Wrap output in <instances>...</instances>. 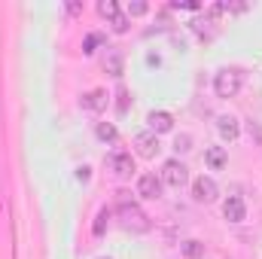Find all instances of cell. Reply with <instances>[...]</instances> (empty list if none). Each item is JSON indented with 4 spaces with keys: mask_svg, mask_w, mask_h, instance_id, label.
<instances>
[{
    "mask_svg": "<svg viewBox=\"0 0 262 259\" xmlns=\"http://www.w3.org/2000/svg\"><path fill=\"white\" fill-rule=\"evenodd\" d=\"M122 198H119V220H122V226L128 229V232H149V217L134 204V201H128V195L119 192Z\"/></svg>",
    "mask_w": 262,
    "mask_h": 259,
    "instance_id": "cell-1",
    "label": "cell"
},
{
    "mask_svg": "<svg viewBox=\"0 0 262 259\" xmlns=\"http://www.w3.org/2000/svg\"><path fill=\"white\" fill-rule=\"evenodd\" d=\"M213 92H216V98H235L238 92H241V73L238 70H232V67H226V70H220L216 73V79H213Z\"/></svg>",
    "mask_w": 262,
    "mask_h": 259,
    "instance_id": "cell-2",
    "label": "cell"
},
{
    "mask_svg": "<svg viewBox=\"0 0 262 259\" xmlns=\"http://www.w3.org/2000/svg\"><path fill=\"white\" fill-rule=\"evenodd\" d=\"M186 180H189V168H186L180 159H168V162H165V168H162V183H168V186L180 189Z\"/></svg>",
    "mask_w": 262,
    "mask_h": 259,
    "instance_id": "cell-3",
    "label": "cell"
},
{
    "mask_svg": "<svg viewBox=\"0 0 262 259\" xmlns=\"http://www.w3.org/2000/svg\"><path fill=\"white\" fill-rule=\"evenodd\" d=\"M134 146H137V153H140L143 159H156L159 149H162L159 134H152V131H140V134H134Z\"/></svg>",
    "mask_w": 262,
    "mask_h": 259,
    "instance_id": "cell-4",
    "label": "cell"
},
{
    "mask_svg": "<svg viewBox=\"0 0 262 259\" xmlns=\"http://www.w3.org/2000/svg\"><path fill=\"white\" fill-rule=\"evenodd\" d=\"M79 104H82V110H89V113H101V110H107L110 98H107L104 89H92V92H85V95L79 98Z\"/></svg>",
    "mask_w": 262,
    "mask_h": 259,
    "instance_id": "cell-5",
    "label": "cell"
},
{
    "mask_svg": "<svg viewBox=\"0 0 262 259\" xmlns=\"http://www.w3.org/2000/svg\"><path fill=\"white\" fill-rule=\"evenodd\" d=\"M107 165H110L113 174H119V177H131V174H134V159H131V153H110V156H107Z\"/></svg>",
    "mask_w": 262,
    "mask_h": 259,
    "instance_id": "cell-6",
    "label": "cell"
},
{
    "mask_svg": "<svg viewBox=\"0 0 262 259\" xmlns=\"http://www.w3.org/2000/svg\"><path fill=\"white\" fill-rule=\"evenodd\" d=\"M223 217H226L229 223H241V220L247 217V207H244V198H238V195H229V198L223 201Z\"/></svg>",
    "mask_w": 262,
    "mask_h": 259,
    "instance_id": "cell-7",
    "label": "cell"
},
{
    "mask_svg": "<svg viewBox=\"0 0 262 259\" xmlns=\"http://www.w3.org/2000/svg\"><path fill=\"white\" fill-rule=\"evenodd\" d=\"M216 183L210 180V177H198L195 183H192V195H195V201H204V204H210V201H216Z\"/></svg>",
    "mask_w": 262,
    "mask_h": 259,
    "instance_id": "cell-8",
    "label": "cell"
},
{
    "mask_svg": "<svg viewBox=\"0 0 262 259\" xmlns=\"http://www.w3.org/2000/svg\"><path fill=\"white\" fill-rule=\"evenodd\" d=\"M137 195H143V198H162V177L143 174L137 180Z\"/></svg>",
    "mask_w": 262,
    "mask_h": 259,
    "instance_id": "cell-9",
    "label": "cell"
},
{
    "mask_svg": "<svg viewBox=\"0 0 262 259\" xmlns=\"http://www.w3.org/2000/svg\"><path fill=\"white\" fill-rule=\"evenodd\" d=\"M146 122H149V131H152V134H165V131L174 128V116L165 113V110H152V113L146 116Z\"/></svg>",
    "mask_w": 262,
    "mask_h": 259,
    "instance_id": "cell-10",
    "label": "cell"
},
{
    "mask_svg": "<svg viewBox=\"0 0 262 259\" xmlns=\"http://www.w3.org/2000/svg\"><path fill=\"white\" fill-rule=\"evenodd\" d=\"M216 128H220V137L223 140H238V134H241V128H238V119L235 116H220L216 119Z\"/></svg>",
    "mask_w": 262,
    "mask_h": 259,
    "instance_id": "cell-11",
    "label": "cell"
},
{
    "mask_svg": "<svg viewBox=\"0 0 262 259\" xmlns=\"http://www.w3.org/2000/svg\"><path fill=\"white\" fill-rule=\"evenodd\" d=\"M204 162H207L213 171H220V168H226L229 156H226V149H223V146H210V149L204 153Z\"/></svg>",
    "mask_w": 262,
    "mask_h": 259,
    "instance_id": "cell-12",
    "label": "cell"
},
{
    "mask_svg": "<svg viewBox=\"0 0 262 259\" xmlns=\"http://www.w3.org/2000/svg\"><path fill=\"white\" fill-rule=\"evenodd\" d=\"M104 70H107L110 76H122V55H119L116 49L107 52V58H104Z\"/></svg>",
    "mask_w": 262,
    "mask_h": 259,
    "instance_id": "cell-13",
    "label": "cell"
},
{
    "mask_svg": "<svg viewBox=\"0 0 262 259\" xmlns=\"http://www.w3.org/2000/svg\"><path fill=\"white\" fill-rule=\"evenodd\" d=\"M180 253H183L186 259H198V256H204V244L195 241V238H189V241L180 244Z\"/></svg>",
    "mask_w": 262,
    "mask_h": 259,
    "instance_id": "cell-14",
    "label": "cell"
},
{
    "mask_svg": "<svg viewBox=\"0 0 262 259\" xmlns=\"http://www.w3.org/2000/svg\"><path fill=\"white\" fill-rule=\"evenodd\" d=\"M95 134H98L104 143H116V140H119V131H116V125H110V122H98Z\"/></svg>",
    "mask_w": 262,
    "mask_h": 259,
    "instance_id": "cell-15",
    "label": "cell"
},
{
    "mask_svg": "<svg viewBox=\"0 0 262 259\" xmlns=\"http://www.w3.org/2000/svg\"><path fill=\"white\" fill-rule=\"evenodd\" d=\"M98 12L113 21V18H119V3H116V0H101V3H98Z\"/></svg>",
    "mask_w": 262,
    "mask_h": 259,
    "instance_id": "cell-16",
    "label": "cell"
},
{
    "mask_svg": "<svg viewBox=\"0 0 262 259\" xmlns=\"http://www.w3.org/2000/svg\"><path fill=\"white\" fill-rule=\"evenodd\" d=\"M107 223H110V210L104 207V210L98 213V220H95V235H104V229H107Z\"/></svg>",
    "mask_w": 262,
    "mask_h": 259,
    "instance_id": "cell-17",
    "label": "cell"
},
{
    "mask_svg": "<svg viewBox=\"0 0 262 259\" xmlns=\"http://www.w3.org/2000/svg\"><path fill=\"white\" fill-rule=\"evenodd\" d=\"M98 43H101V34H89V37L82 40V52H85V55H92Z\"/></svg>",
    "mask_w": 262,
    "mask_h": 259,
    "instance_id": "cell-18",
    "label": "cell"
},
{
    "mask_svg": "<svg viewBox=\"0 0 262 259\" xmlns=\"http://www.w3.org/2000/svg\"><path fill=\"white\" fill-rule=\"evenodd\" d=\"M189 143H192V137H189V134H180L177 143H174V149H177V153H189V149H192Z\"/></svg>",
    "mask_w": 262,
    "mask_h": 259,
    "instance_id": "cell-19",
    "label": "cell"
},
{
    "mask_svg": "<svg viewBox=\"0 0 262 259\" xmlns=\"http://www.w3.org/2000/svg\"><path fill=\"white\" fill-rule=\"evenodd\" d=\"M110 25H113V31H116V34H125V31H128V18H125V15H119V18H113Z\"/></svg>",
    "mask_w": 262,
    "mask_h": 259,
    "instance_id": "cell-20",
    "label": "cell"
},
{
    "mask_svg": "<svg viewBox=\"0 0 262 259\" xmlns=\"http://www.w3.org/2000/svg\"><path fill=\"white\" fill-rule=\"evenodd\" d=\"M146 9H149V6H146V3H140V0H137V3H128V15H143Z\"/></svg>",
    "mask_w": 262,
    "mask_h": 259,
    "instance_id": "cell-21",
    "label": "cell"
},
{
    "mask_svg": "<svg viewBox=\"0 0 262 259\" xmlns=\"http://www.w3.org/2000/svg\"><path fill=\"white\" fill-rule=\"evenodd\" d=\"M250 134L256 137V143L262 146V125H259V122H250Z\"/></svg>",
    "mask_w": 262,
    "mask_h": 259,
    "instance_id": "cell-22",
    "label": "cell"
},
{
    "mask_svg": "<svg viewBox=\"0 0 262 259\" xmlns=\"http://www.w3.org/2000/svg\"><path fill=\"white\" fill-rule=\"evenodd\" d=\"M119 110H122V113L128 110V92H125V89L119 92Z\"/></svg>",
    "mask_w": 262,
    "mask_h": 259,
    "instance_id": "cell-23",
    "label": "cell"
},
{
    "mask_svg": "<svg viewBox=\"0 0 262 259\" xmlns=\"http://www.w3.org/2000/svg\"><path fill=\"white\" fill-rule=\"evenodd\" d=\"M76 180H89V168H79L76 171Z\"/></svg>",
    "mask_w": 262,
    "mask_h": 259,
    "instance_id": "cell-24",
    "label": "cell"
}]
</instances>
